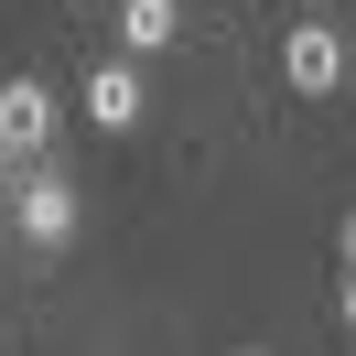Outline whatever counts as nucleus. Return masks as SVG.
<instances>
[{"instance_id": "6", "label": "nucleus", "mask_w": 356, "mask_h": 356, "mask_svg": "<svg viewBox=\"0 0 356 356\" xmlns=\"http://www.w3.org/2000/svg\"><path fill=\"white\" fill-rule=\"evenodd\" d=\"M11 162H22V152H11V140H0V195H11V184H22V173H11Z\"/></svg>"}, {"instance_id": "5", "label": "nucleus", "mask_w": 356, "mask_h": 356, "mask_svg": "<svg viewBox=\"0 0 356 356\" xmlns=\"http://www.w3.org/2000/svg\"><path fill=\"white\" fill-rule=\"evenodd\" d=\"M173 33H184V11H173V0H119V44H130V54H162Z\"/></svg>"}, {"instance_id": "4", "label": "nucleus", "mask_w": 356, "mask_h": 356, "mask_svg": "<svg viewBox=\"0 0 356 356\" xmlns=\"http://www.w3.org/2000/svg\"><path fill=\"white\" fill-rule=\"evenodd\" d=\"M76 108H87V119H97L108 140H119V130H140V108H152V97H140V65H97Z\"/></svg>"}, {"instance_id": "7", "label": "nucleus", "mask_w": 356, "mask_h": 356, "mask_svg": "<svg viewBox=\"0 0 356 356\" xmlns=\"http://www.w3.org/2000/svg\"><path fill=\"white\" fill-rule=\"evenodd\" d=\"M346 334H356V270H346Z\"/></svg>"}, {"instance_id": "2", "label": "nucleus", "mask_w": 356, "mask_h": 356, "mask_svg": "<svg viewBox=\"0 0 356 356\" xmlns=\"http://www.w3.org/2000/svg\"><path fill=\"white\" fill-rule=\"evenodd\" d=\"M281 76L302 97H334V87H346V33H334V22H291L281 33Z\"/></svg>"}, {"instance_id": "3", "label": "nucleus", "mask_w": 356, "mask_h": 356, "mask_svg": "<svg viewBox=\"0 0 356 356\" xmlns=\"http://www.w3.org/2000/svg\"><path fill=\"white\" fill-rule=\"evenodd\" d=\"M0 140L22 162H44V140H54V87L44 76H11V87H0Z\"/></svg>"}, {"instance_id": "1", "label": "nucleus", "mask_w": 356, "mask_h": 356, "mask_svg": "<svg viewBox=\"0 0 356 356\" xmlns=\"http://www.w3.org/2000/svg\"><path fill=\"white\" fill-rule=\"evenodd\" d=\"M11 216H22L33 248H65V238H76V184L54 173V162H33V173L11 184Z\"/></svg>"}, {"instance_id": "9", "label": "nucleus", "mask_w": 356, "mask_h": 356, "mask_svg": "<svg viewBox=\"0 0 356 356\" xmlns=\"http://www.w3.org/2000/svg\"><path fill=\"white\" fill-rule=\"evenodd\" d=\"M248 356H259V346H248Z\"/></svg>"}, {"instance_id": "8", "label": "nucleus", "mask_w": 356, "mask_h": 356, "mask_svg": "<svg viewBox=\"0 0 356 356\" xmlns=\"http://www.w3.org/2000/svg\"><path fill=\"white\" fill-rule=\"evenodd\" d=\"M346 270H356V216H346Z\"/></svg>"}]
</instances>
